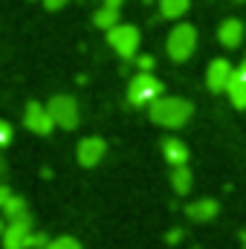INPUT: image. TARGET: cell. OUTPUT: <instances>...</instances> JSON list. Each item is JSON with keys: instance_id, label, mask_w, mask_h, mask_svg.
<instances>
[{"instance_id": "1", "label": "cell", "mask_w": 246, "mask_h": 249, "mask_svg": "<svg viewBox=\"0 0 246 249\" xmlns=\"http://www.w3.org/2000/svg\"><path fill=\"white\" fill-rule=\"evenodd\" d=\"M191 113H194L191 102H185L180 96H162V99H157V102L148 107L151 122L162 124V127H183V124L191 119Z\"/></svg>"}, {"instance_id": "2", "label": "cell", "mask_w": 246, "mask_h": 249, "mask_svg": "<svg viewBox=\"0 0 246 249\" xmlns=\"http://www.w3.org/2000/svg\"><path fill=\"white\" fill-rule=\"evenodd\" d=\"M162 81L159 78H154L151 72H139V75H133L130 78V84H127V102L130 105H136V107H151L157 99H162Z\"/></svg>"}, {"instance_id": "3", "label": "cell", "mask_w": 246, "mask_h": 249, "mask_svg": "<svg viewBox=\"0 0 246 249\" xmlns=\"http://www.w3.org/2000/svg\"><path fill=\"white\" fill-rule=\"evenodd\" d=\"M165 50H168V55L174 61H188L194 55V50H197V29L191 23H177L171 29V35H168Z\"/></svg>"}, {"instance_id": "4", "label": "cell", "mask_w": 246, "mask_h": 249, "mask_svg": "<svg viewBox=\"0 0 246 249\" xmlns=\"http://www.w3.org/2000/svg\"><path fill=\"white\" fill-rule=\"evenodd\" d=\"M107 44L113 47L116 55L133 58L136 50H139V29L130 26V23H119V26H113V29L107 32Z\"/></svg>"}, {"instance_id": "5", "label": "cell", "mask_w": 246, "mask_h": 249, "mask_svg": "<svg viewBox=\"0 0 246 249\" xmlns=\"http://www.w3.org/2000/svg\"><path fill=\"white\" fill-rule=\"evenodd\" d=\"M47 110L53 113L55 124L64 127V130H72L78 124V102L72 96H53L50 105H47Z\"/></svg>"}, {"instance_id": "6", "label": "cell", "mask_w": 246, "mask_h": 249, "mask_svg": "<svg viewBox=\"0 0 246 249\" xmlns=\"http://www.w3.org/2000/svg\"><path fill=\"white\" fill-rule=\"evenodd\" d=\"M23 124H26L32 133H38V136H50L53 127H55V119H53V113L47 110V105L29 102L26 110H23Z\"/></svg>"}, {"instance_id": "7", "label": "cell", "mask_w": 246, "mask_h": 249, "mask_svg": "<svg viewBox=\"0 0 246 249\" xmlns=\"http://www.w3.org/2000/svg\"><path fill=\"white\" fill-rule=\"evenodd\" d=\"M0 238H3V249H29V238H32V217L12 220Z\"/></svg>"}, {"instance_id": "8", "label": "cell", "mask_w": 246, "mask_h": 249, "mask_svg": "<svg viewBox=\"0 0 246 249\" xmlns=\"http://www.w3.org/2000/svg\"><path fill=\"white\" fill-rule=\"evenodd\" d=\"M232 78H235V70H232V64L226 58H214L209 64V70H206V84H209L211 93H226Z\"/></svg>"}, {"instance_id": "9", "label": "cell", "mask_w": 246, "mask_h": 249, "mask_svg": "<svg viewBox=\"0 0 246 249\" xmlns=\"http://www.w3.org/2000/svg\"><path fill=\"white\" fill-rule=\"evenodd\" d=\"M105 151H107V145H105L102 136H84L78 142V148H75V157H78V162L84 168H93V165H99L105 160Z\"/></svg>"}, {"instance_id": "10", "label": "cell", "mask_w": 246, "mask_h": 249, "mask_svg": "<svg viewBox=\"0 0 246 249\" xmlns=\"http://www.w3.org/2000/svg\"><path fill=\"white\" fill-rule=\"evenodd\" d=\"M244 20H238V18H226L223 23H220V29H217V38H220V44L226 47V50H235V47H241V41H244Z\"/></svg>"}, {"instance_id": "11", "label": "cell", "mask_w": 246, "mask_h": 249, "mask_svg": "<svg viewBox=\"0 0 246 249\" xmlns=\"http://www.w3.org/2000/svg\"><path fill=\"white\" fill-rule=\"evenodd\" d=\"M217 212H220V206L214 203V200H194V203H188L185 206V214L194 220V223H209V220H214L217 217Z\"/></svg>"}, {"instance_id": "12", "label": "cell", "mask_w": 246, "mask_h": 249, "mask_svg": "<svg viewBox=\"0 0 246 249\" xmlns=\"http://www.w3.org/2000/svg\"><path fill=\"white\" fill-rule=\"evenodd\" d=\"M162 157L177 168V165H185L188 162V148H185L177 136H168V139H162Z\"/></svg>"}, {"instance_id": "13", "label": "cell", "mask_w": 246, "mask_h": 249, "mask_svg": "<svg viewBox=\"0 0 246 249\" xmlns=\"http://www.w3.org/2000/svg\"><path fill=\"white\" fill-rule=\"evenodd\" d=\"M226 96H229V102H232V107H235V110H246V81L238 75V72H235V78L229 81Z\"/></svg>"}, {"instance_id": "14", "label": "cell", "mask_w": 246, "mask_h": 249, "mask_svg": "<svg viewBox=\"0 0 246 249\" xmlns=\"http://www.w3.org/2000/svg\"><path fill=\"white\" fill-rule=\"evenodd\" d=\"M93 23L99 26V29H113V26H119V9H107V6H102L96 15H93Z\"/></svg>"}, {"instance_id": "15", "label": "cell", "mask_w": 246, "mask_h": 249, "mask_svg": "<svg viewBox=\"0 0 246 249\" xmlns=\"http://www.w3.org/2000/svg\"><path fill=\"white\" fill-rule=\"evenodd\" d=\"M171 186H174L177 194H188L191 191V171H188V165H177L171 171Z\"/></svg>"}, {"instance_id": "16", "label": "cell", "mask_w": 246, "mask_h": 249, "mask_svg": "<svg viewBox=\"0 0 246 249\" xmlns=\"http://www.w3.org/2000/svg\"><path fill=\"white\" fill-rule=\"evenodd\" d=\"M3 217H9V223H12V220H20V217H29V212H26V200L12 194V200L3 206Z\"/></svg>"}, {"instance_id": "17", "label": "cell", "mask_w": 246, "mask_h": 249, "mask_svg": "<svg viewBox=\"0 0 246 249\" xmlns=\"http://www.w3.org/2000/svg\"><path fill=\"white\" fill-rule=\"evenodd\" d=\"M185 9H188V0H159V12H162V18H171V20H177V18H183Z\"/></svg>"}, {"instance_id": "18", "label": "cell", "mask_w": 246, "mask_h": 249, "mask_svg": "<svg viewBox=\"0 0 246 249\" xmlns=\"http://www.w3.org/2000/svg\"><path fill=\"white\" fill-rule=\"evenodd\" d=\"M47 249H81V244H78L75 238H70V235H61V238L50 241V247Z\"/></svg>"}, {"instance_id": "19", "label": "cell", "mask_w": 246, "mask_h": 249, "mask_svg": "<svg viewBox=\"0 0 246 249\" xmlns=\"http://www.w3.org/2000/svg\"><path fill=\"white\" fill-rule=\"evenodd\" d=\"M47 247H50V238L41 235V232H38V235L32 232V238H29V249H47Z\"/></svg>"}, {"instance_id": "20", "label": "cell", "mask_w": 246, "mask_h": 249, "mask_svg": "<svg viewBox=\"0 0 246 249\" xmlns=\"http://www.w3.org/2000/svg\"><path fill=\"white\" fill-rule=\"evenodd\" d=\"M9 142H12V124L0 119V148H3V145H9Z\"/></svg>"}, {"instance_id": "21", "label": "cell", "mask_w": 246, "mask_h": 249, "mask_svg": "<svg viewBox=\"0 0 246 249\" xmlns=\"http://www.w3.org/2000/svg\"><path fill=\"white\" fill-rule=\"evenodd\" d=\"M136 67H139V72H151L154 70V58L151 55H139L136 58Z\"/></svg>"}, {"instance_id": "22", "label": "cell", "mask_w": 246, "mask_h": 249, "mask_svg": "<svg viewBox=\"0 0 246 249\" xmlns=\"http://www.w3.org/2000/svg\"><path fill=\"white\" fill-rule=\"evenodd\" d=\"M165 241H168V244H180V241H183V229H171V232L165 235Z\"/></svg>"}, {"instance_id": "23", "label": "cell", "mask_w": 246, "mask_h": 249, "mask_svg": "<svg viewBox=\"0 0 246 249\" xmlns=\"http://www.w3.org/2000/svg\"><path fill=\"white\" fill-rule=\"evenodd\" d=\"M44 6H47L50 12H58V9H64V6H67V0H44Z\"/></svg>"}, {"instance_id": "24", "label": "cell", "mask_w": 246, "mask_h": 249, "mask_svg": "<svg viewBox=\"0 0 246 249\" xmlns=\"http://www.w3.org/2000/svg\"><path fill=\"white\" fill-rule=\"evenodd\" d=\"M9 200H12V191H9V188H6L3 183H0V209H3V206H6Z\"/></svg>"}, {"instance_id": "25", "label": "cell", "mask_w": 246, "mask_h": 249, "mask_svg": "<svg viewBox=\"0 0 246 249\" xmlns=\"http://www.w3.org/2000/svg\"><path fill=\"white\" fill-rule=\"evenodd\" d=\"M105 6H107V9H119V6H122V0H105Z\"/></svg>"}, {"instance_id": "26", "label": "cell", "mask_w": 246, "mask_h": 249, "mask_svg": "<svg viewBox=\"0 0 246 249\" xmlns=\"http://www.w3.org/2000/svg\"><path fill=\"white\" fill-rule=\"evenodd\" d=\"M238 75H241V78L246 81V58H244V64H241V70H238Z\"/></svg>"}, {"instance_id": "27", "label": "cell", "mask_w": 246, "mask_h": 249, "mask_svg": "<svg viewBox=\"0 0 246 249\" xmlns=\"http://www.w3.org/2000/svg\"><path fill=\"white\" fill-rule=\"evenodd\" d=\"M3 232H6V223H3V217H0V235H3Z\"/></svg>"}, {"instance_id": "28", "label": "cell", "mask_w": 246, "mask_h": 249, "mask_svg": "<svg viewBox=\"0 0 246 249\" xmlns=\"http://www.w3.org/2000/svg\"><path fill=\"white\" fill-rule=\"evenodd\" d=\"M241 241H244V249H246V232H241Z\"/></svg>"}]
</instances>
